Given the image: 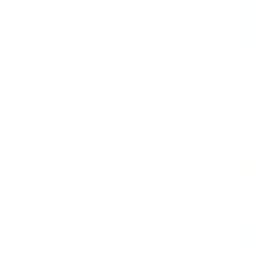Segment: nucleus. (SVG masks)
<instances>
[]
</instances>
